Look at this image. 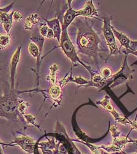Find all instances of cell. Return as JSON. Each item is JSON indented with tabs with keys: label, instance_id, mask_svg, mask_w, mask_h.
I'll list each match as a JSON object with an SVG mask.
<instances>
[{
	"label": "cell",
	"instance_id": "1",
	"mask_svg": "<svg viewBox=\"0 0 137 154\" xmlns=\"http://www.w3.org/2000/svg\"><path fill=\"white\" fill-rule=\"evenodd\" d=\"M74 24L77 28L76 45L77 51L96 60L99 50V39L86 20H77Z\"/></svg>",
	"mask_w": 137,
	"mask_h": 154
},
{
	"label": "cell",
	"instance_id": "2",
	"mask_svg": "<svg viewBox=\"0 0 137 154\" xmlns=\"http://www.w3.org/2000/svg\"><path fill=\"white\" fill-rule=\"evenodd\" d=\"M40 92L43 90L34 89L28 91H19L17 89H12L9 87L2 96L0 97V117H3L13 122H19L25 124L23 116L18 112V104L19 103V96L25 92Z\"/></svg>",
	"mask_w": 137,
	"mask_h": 154
},
{
	"label": "cell",
	"instance_id": "3",
	"mask_svg": "<svg viewBox=\"0 0 137 154\" xmlns=\"http://www.w3.org/2000/svg\"><path fill=\"white\" fill-rule=\"evenodd\" d=\"M67 2L69 3L68 8L63 17L62 20L61 21V24L67 28L73 23L75 18L79 16L92 17L97 14V10L94 7L91 1H87L85 7L78 11L73 10L71 7L70 4L72 2V1Z\"/></svg>",
	"mask_w": 137,
	"mask_h": 154
},
{
	"label": "cell",
	"instance_id": "4",
	"mask_svg": "<svg viewBox=\"0 0 137 154\" xmlns=\"http://www.w3.org/2000/svg\"><path fill=\"white\" fill-rule=\"evenodd\" d=\"M62 25V24H61ZM62 32L61 34V41H60V47L62 48L64 54L73 63H79L84 66L88 71H90L86 65L80 60L78 57L77 53L75 49V46L72 42L70 37H69L67 33V28L62 25Z\"/></svg>",
	"mask_w": 137,
	"mask_h": 154
},
{
	"label": "cell",
	"instance_id": "5",
	"mask_svg": "<svg viewBox=\"0 0 137 154\" xmlns=\"http://www.w3.org/2000/svg\"><path fill=\"white\" fill-rule=\"evenodd\" d=\"M30 39L31 41L29 43L28 46V50L30 55L34 58L37 59V68H36V74L37 76V89H39V68L41 63L42 52L43 48L45 38L42 37L40 34L37 36L32 37Z\"/></svg>",
	"mask_w": 137,
	"mask_h": 154
},
{
	"label": "cell",
	"instance_id": "6",
	"mask_svg": "<svg viewBox=\"0 0 137 154\" xmlns=\"http://www.w3.org/2000/svg\"><path fill=\"white\" fill-rule=\"evenodd\" d=\"M103 31L109 47L110 50V55L117 54L118 50L114 38L112 27L110 26V19H109V17L104 18Z\"/></svg>",
	"mask_w": 137,
	"mask_h": 154
},
{
	"label": "cell",
	"instance_id": "7",
	"mask_svg": "<svg viewBox=\"0 0 137 154\" xmlns=\"http://www.w3.org/2000/svg\"><path fill=\"white\" fill-rule=\"evenodd\" d=\"M21 50L22 47L20 46L18 47L16 50L13 54V56L11 59V63H10V87L12 89H15V76L16 74V70L18 65L19 64L20 58H21Z\"/></svg>",
	"mask_w": 137,
	"mask_h": 154
},
{
	"label": "cell",
	"instance_id": "8",
	"mask_svg": "<svg viewBox=\"0 0 137 154\" xmlns=\"http://www.w3.org/2000/svg\"><path fill=\"white\" fill-rule=\"evenodd\" d=\"M46 25L48 26L50 29L53 31L55 35V38L56 39L58 42L60 43L61 34L62 32V28L61 22L59 18H55L51 20H48L45 18H43Z\"/></svg>",
	"mask_w": 137,
	"mask_h": 154
},
{
	"label": "cell",
	"instance_id": "9",
	"mask_svg": "<svg viewBox=\"0 0 137 154\" xmlns=\"http://www.w3.org/2000/svg\"><path fill=\"white\" fill-rule=\"evenodd\" d=\"M15 142L19 145L26 152L30 154L33 150L35 142L34 140L26 135H21L15 139Z\"/></svg>",
	"mask_w": 137,
	"mask_h": 154
},
{
	"label": "cell",
	"instance_id": "10",
	"mask_svg": "<svg viewBox=\"0 0 137 154\" xmlns=\"http://www.w3.org/2000/svg\"><path fill=\"white\" fill-rule=\"evenodd\" d=\"M13 11L10 13L0 11V23L2 25L4 29L7 34H10L13 27Z\"/></svg>",
	"mask_w": 137,
	"mask_h": 154
},
{
	"label": "cell",
	"instance_id": "11",
	"mask_svg": "<svg viewBox=\"0 0 137 154\" xmlns=\"http://www.w3.org/2000/svg\"><path fill=\"white\" fill-rule=\"evenodd\" d=\"M40 18L36 13L32 14L26 17L25 20L24 28L27 31H31L32 26L40 22Z\"/></svg>",
	"mask_w": 137,
	"mask_h": 154
},
{
	"label": "cell",
	"instance_id": "12",
	"mask_svg": "<svg viewBox=\"0 0 137 154\" xmlns=\"http://www.w3.org/2000/svg\"><path fill=\"white\" fill-rule=\"evenodd\" d=\"M39 34L44 38H55L53 31L50 29L46 23L41 24L39 26Z\"/></svg>",
	"mask_w": 137,
	"mask_h": 154
},
{
	"label": "cell",
	"instance_id": "13",
	"mask_svg": "<svg viewBox=\"0 0 137 154\" xmlns=\"http://www.w3.org/2000/svg\"><path fill=\"white\" fill-rule=\"evenodd\" d=\"M11 37L6 32L0 33V50H2L9 47L11 42Z\"/></svg>",
	"mask_w": 137,
	"mask_h": 154
},
{
	"label": "cell",
	"instance_id": "14",
	"mask_svg": "<svg viewBox=\"0 0 137 154\" xmlns=\"http://www.w3.org/2000/svg\"><path fill=\"white\" fill-rule=\"evenodd\" d=\"M48 94L50 97L53 100H57L60 98L62 95V88L59 85L54 84L53 85L48 91Z\"/></svg>",
	"mask_w": 137,
	"mask_h": 154
},
{
	"label": "cell",
	"instance_id": "15",
	"mask_svg": "<svg viewBox=\"0 0 137 154\" xmlns=\"http://www.w3.org/2000/svg\"><path fill=\"white\" fill-rule=\"evenodd\" d=\"M112 31L113 33L115 35V36L117 37V38L120 41V42H121V45L125 47L127 50L130 48V43L131 41L130 40L128 39V37H127L125 35L115 31L114 28L112 27Z\"/></svg>",
	"mask_w": 137,
	"mask_h": 154
},
{
	"label": "cell",
	"instance_id": "16",
	"mask_svg": "<svg viewBox=\"0 0 137 154\" xmlns=\"http://www.w3.org/2000/svg\"><path fill=\"white\" fill-rule=\"evenodd\" d=\"M23 118L25 120V122H27L29 124H31L35 127H37L38 129H39V126L37 125V118L35 116H34L31 114L26 113L24 114Z\"/></svg>",
	"mask_w": 137,
	"mask_h": 154
},
{
	"label": "cell",
	"instance_id": "17",
	"mask_svg": "<svg viewBox=\"0 0 137 154\" xmlns=\"http://www.w3.org/2000/svg\"><path fill=\"white\" fill-rule=\"evenodd\" d=\"M59 69V67L57 65L54 64L50 68V75L48 77V79L49 80L50 82L53 84V85L56 84V72L58 71Z\"/></svg>",
	"mask_w": 137,
	"mask_h": 154
},
{
	"label": "cell",
	"instance_id": "18",
	"mask_svg": "<svg viewBox=\"0 0 137 154\" xmlns=\"http://www.w3.org/2000/svg\"><path fill=\"white\" fill-rule=\"evenodd\" d=\"M30 106V104L29 103L24 102L23 101H20L18 104V112L22 116L24 114H26V109L28 108Z\"/></svg>",
	"mask_w": 137,
	"mask_h": 154
},
{
	"label": "cell",
	"instance_id": "19",
	"mask_svg": "<svg viewBox=\"0 0 137 154\" xmlns=\"http://www.w3.org/2000/svg\"><path fill=\"white\" fill-rule=\"evenodd\" d=\"M23 18V15L18 11H15L13 14V21L15 23L20 22Z\"/></svg>",
	"mask_w": 137,
	"mask_h": 154
},
{
	"label": "cell",
	"instance_id": "20",
	"mask_svg": "<svg viewBox=\"0 0 137 154\" xmlns=\"http://www.w3.org/2000/svg\"><path fill=\"white\" fill-rule=\"evenodd\" d=\"M101 74L103 76L106 77H110L112 74V72L111 69L109 68H105L103 69H102Z\"/></svg>",
	"mask_w": 137,
	"mask_h": 154
},
{
	"label": "cell",
	"instance_id": "21",
	"mask_svg": "<svg viewBox=\"0 0 137 154\" xmlns=\"http://www.w3.org/2000/svg\"><path fill=\"white\" fill-rule=\"evenodd\" d=\"M137 154V153H136V154Z\"/></svg>",
	"mask_w": 137,
	"mask_h": 154
}]
</instances>
